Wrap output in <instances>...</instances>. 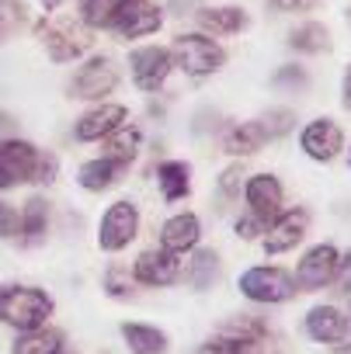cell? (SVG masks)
<instances>
[{"label":"cell","instance_id":"cell-3","mask_svg":"<svg viewBox=\"0 0 351 354\" xmlns=\"http://www.w3.org/2000/svg\"><path fill=\"white\" fill-rule=\"evenodd\" d=\"M53 316H56V299L42 285H25V281L0 285V323L8 330L25 333L53 323Z\"/></svg>","mask_w":351,"mask_h":354},{"label":"cell","instance_id":"cell-47","mask_svg":"<svg viewBox=\"0 0 351 354\" xmlns=\"http://www.w3.org/2000/svg\"><path fill=\"white\" fill-rule=\"evenodd\" d=\"M348 319H351V313H348Z\"/></svg>","mask_w":351,"mask_h":354},{"label":"cell","instance_id":"cell-29","mask_svg":"<svg viewBox=\"0 0 351 354\" xmlns=\"http://www.w3.org/2000/svg\"><path fill=\"white\" fill-rule=\"evenodd\" d=\"M101 292H105L111 302H132L139 288H136V281H132L129 264L111 261V264L105 268V274H101Z\"/></svg>","mask_w":351,"mask_h":354},{"label":"cell","instance_id":"cell-10","mask_svg":"<svg viewBox=\"0 0 351 354\" xmlns=\"http://www.w3.org/2000/svg\"><path fill=\"white\" fill-rule=\"evenodd\" d=\"M309 226H313V212L306 205H285L264 230L261 236V250L268 257H278V254H289L296 250L306 236H309Z\"/></svg>","mask_w":351,"mask_h":354},{"label":"cell","instance_id":"cell-18","mask_svg":"<svg viewBox=\"0 0 351 354\" xmlns=\"http://www.w3.org/2000/svg\"><path fill=\"white\" fill-rule=\"evenodd\" d=\"M202 219L199 212L192 209H181V212H174L160 223V236H156V247L170 250V254H178V257H188L195 247H202Z\"/></svg>","mask_w":351,"mask_h":354},{"label":"cell","instance_id":"cell-5","mask_svg":"<svg viewBox=\"0 0 351 354\" xmlns=\"http://www.w3.org/2000/svg\"><path fill=\"white\" fill-rule=\"evenodd\" d=\"M167 49H170L174 70H181L192 80L216 77L226 66V49L206 32H181V35H174Z\"/></svg>","mask_w":351,"mask_h":354},{"label":"cell","instance_id":"cell-25","mask_svg":"<svg viewBox=\"0 0 351 354\" xmlns=\"http://www.w3.org/2000/svg\"><path fill=\"white\" fill-rule=\"evenodd\" d=\"M11 354H77L66 340V330L63 326H35V330H25V333H15V344H11Z\"/></svg>","mask_w":351,"mask_h":354},{"label":"cell","instance_id":"cell-34","mask_svg":"<svg viewBox=\"0 0 351 354\" xmlns=\"http://www.w3.org/2000/svg\"><path fill=\"white\" fill-rule=\"evenodd\" d=\"M28 25V4L25 0H0V42L11 39Z\"/></svg>","mask_w":351,"mask_h":354},{"label":"cell","instance_id":"cell-26","mask_svg":"<svg viewBox=\"0 0 351 354\" xmlns=\"http://www.w3.org/2000/svg\"><path fill=\"white\" fill-rule=\"evenodd\" d=\"M118 333H122V344L129 347V354H170V333L153 323L125 319V323H118Z\"/></svg>","mask_w":351,"mask_h":354},{"label":"cell","instance_id":"cell-15","mask_svg":"<svg viewBox=\"0 0 351 354\" xmlns=\"http://www.w3.org/2000/svg\"><path fill=\"white\" fill-rule=\"evenodd\" d=\"M49 230H53V202L46 198V192H32L21 209H18V233H15V243L21 250H35L49 240Z\"/></svg>","mask_w":351,"mask_h":354},{"label":"cell","instance_id":"cell-21","mask_svg":"<svg viewBox=\"0 0 351 354\" xmlns=\"http://www.w3.org/2000/svg\"><path fill=\"white\" fill-rule=\"evenodd\" d=\"M192 18H195L199 32H206L213 39H230V35H240L251 28V11L240 4H216V8L202 4Z\"/></svg>","mask_w":351,"mask_h":354},{"label":"cell","instance_id":"cell-8","mask_svg":"<svg viewBox=\"0 0 351 354\" xmlns=\"http://www.w3.org/2000/svg\"><path fill=\"white\" fill-rule=\"evenodd\" d=\"M139 230H143V212H139L136 198H115L98 219L94 243L101 254H122L136 243Z\"/></svg>","mask_w":351,"mask_h":354},{"label":"cell","instance_id":"cell-9","mask_svg":"<svg viewBox=\"0 0 351 354\" xmlns=\"http://www.w3.org/2000/svg\"><path fill=\"white\" fill-rule=\"evenodd\" d=\"M344 149H348V136L341 122L330 115H316L299 129V153L313 163H334L344 156Z\"/></svg>","mask_w":351,"mask_h":354},{"label":"cell","instance_id":"cell-40","mask_svg":"<svg viewBox=\"0 0 351 354\" xmlns=\"http://www.w3.org/2000/svg\"><path fill=\"white\" fill-rule=\"evenodd\" d=\"M199 8H202V0H167L170 15H195Z\"/></svg>","mask_w":351,"mask_h":354},{"label":"cell","instance_id":"cell-14","mask_svg":"<svg viewBox=\"0 0 351 354\" xmlns=\"http://www.w3.org/2000/svg\"><path fill=\"white\" fill-rule=\"evenodd\" d=\"M170 73H174V59H170L167 46H139L129 53V77H132L136 91L156 94Z\"/></svg>","mask_w":351,"mask_h":354},{"label":"cell","instance_id":"cell-16","mask_svg":"<svg viewBox=\"0 0 351 354\" xmlns=\"http://www.w3.org/2000/svg\"><path fill=\"white\" fill-rule=\"evenodd\" d=\"M125 122H132L125 104L101 101V104H91V108L73 122V139H77V142H105V139L115 136Z\"/></svg>","mask_w":351,"mask_h":354},{"label":"cell","instance_id":"cell-19","mask_svg":"<svg viewBox=\"0 0 351 354\" xmlns=\"http://www.w3.org/2000/svg\"><path fill=\"white\" fill-rule=\"evenodd\" d=\"M129 167H132L129 160L98 153V156H91V160H84V163L77 167V185H80V192H87V195H105V192H111V188H118V185L125 181Z\"/></svg>","mask_w":351,"mask_h":354},{"label":"cell","instance_id":"cell-17","mask_svg":"<svg viewBox=\"0 0 351 354\" xmlns=\"http://www.w3.org/2000/svg\"><path fill=\"white\" fill-rule=\"evenodd\" d=\"M303 333H306V340H313V344H341V340H348V333H351V319H348V313L341 309V306H334V302H316V306H309L306 309V316H303Z\"/></svg>","mask_w":351,"mask_h":354},{"label":"cell","instance_id":"cell-20","mask_svg":"<svg viewBox=\"0 0 351 354\" xmlns=\"http://www.w3.org/2000/svg\"><path fill=\"white\" fill-rule=\"evenodd\" d=\"M268 146V136L261 129L258 118H244V122H226L219 129V149L230 160H251Z\"/></svg>","mask_w":351,"mask_h":354},{"label":"cell","instance_id":"cell-4","mask_svg":"<svg viewBox=\"0 0 351 354\" xmlns=\"http://www.w3.org/2000/svg\"><path fill=\"white\" fill-rule=\"evenodd\" d=\"M35 35L53 63H77V59L91 56V49H94V32L77 15L73 18L70 15L42 18V21H35Z\"/></svg>","mask_w":351,"mask_h":354},{"label":"cell","instance_id":"cell-6","mask_svg":"<svg viewBox=\"0 0 351 354\" xmlns=\"http://www.w3.org/2000/svg\"><path fill=\"white\" fill-rule=\"evenodd\" d=\"M122 84V66L115 56L108 53H91L84 56V63L70 73L66 80V97L73 101H87V104H101L108 101V94H115Z\"/></svg>","mask_w":351,"mask_h":354},{"label":"cell","instance_id":"cell-38","mask_svg":"<svg viewBox=\"0 0 351 354\" xmlns=\"http://www.w3.org/2000/svg\"><path fill=\"white\" fill-rule=\"evenodd\" d=\"M275 15H309L320 8V0H268Z\"/></svg>","mask_w":351,"mask_h":354},{"label":"cell","instance_id":"cell-22","mask_svg":"<svg viewBox=\"0 0 351 354\" xmlns=\"http://www.w3.org/2000/svg\"><path fill=\"white\" fill-rule=\"evenodd\" d=\"M153 177H156V192H160V198H163L167 205L192 198L195 167H192L188 160H160L156 170H153Z\"/></svg>","mask_w":351,"mask_h":354},{"label":"cell","instance_id":"cell-42","mask_svg":"<svg viewBox=\"0 0 351 354\" xmlns=\"http://www.w3.org/2000/svg\"><path fill=\"white\" fill-rule=\"evenodd\" d=\"M60 4H63V0H42V11L53 15V11H60Z\"/></svg>","mask_w":351,"mask_h":354},{"label":"cell","instance_id":"cell-37","mask_svg":"<svg viewBox=\"0 0 351 354\" xmlns=\"http://www.w3.org/2000/svg\"><path fill=\"white\" fill-rule=\"evenodd\" d=\"M15 233H18V209L8 198H0V243L15 240Z\"/></svg>","mask_w":351,"mask_h":354},{"label":"cell","instance_id":"cell-45","mask_svg":"<svg viewBox=\"0 0 351 354\" xmlns=\"http://www.w3.org/2000/svg\"><path fill=\"white\" fill-rule=\"evenodd\" d=\"M344 156H348V167H351V146H348V149H344Z\"/></svg>","mask_w":351,"mask_h":354},{"label":"cell","instance_id":"cell-12","mask_svg":"<svg viewBox=\"0 0 351 354\" xmlns=\"http://www.w3.org/2000/svg\"><path fill=\"white\" fill-rule=\"evenodd\" d=\"M181 268H185V257L170 254L163 247H146L129 264L132 281L139 288H170V285H178L181 281Z\"/></svg>","mask_w":351,"mask_h":354},{"label":"cell","instance_id":"cell-35","mask_svg":"<svg viewBox=\"0 0 351 354\" xmlns=\"http://www.w3.org/2000/svg\"><path fill=\"white\" fill-rule=\"evenodd\" d=\"M264 230H268V223L258 219V216H251V212H240V216L233 219V236H237L240 243H261Z\"/></svg>","mask_w":351,"mask_h":354},{"label":"cell","instance_id":"cell-27","mask_svg":"<svg viewBox=\"0 0 351 354\" xmlns=\"http://www.w3.org/2000/svg\"><path fill=\"white\" fill-rule=\"evenodd\" d=\"M160 28H163V8L153 4V0H143V4H136L129 11V18L115 28V35L122 42H129V39H146V35H153Z\"/></svg>","mask_w":351,"mask_h":354},{"label":"cell","instance_id":"cell-7","mask_svg":"<svg viewBox=\"0 0 351 354\" xmlns=\"http://www.w3.org/2000/svg\"><path fill=\"white\" fill-rule=\"evenodd\" d=\"M237 292L251 306H285L299 295L296 278L282 264H251L237 278Z\"/></svg>","mask_w":351,"mask_h":354},{"label":"cell","instance_id":"cell-11","mask_svg":"<svg viewBox=\"0 0 351 354\" xmlns=\"http://www.w3.org/2000/svg\"><path fill=\"white\" fill-rule=\"evenodd\" d=\"M337 257H341V247H337V243H330V240L306 247V250H303V257L296 261V271H292L299 295H313V292L330 288L334 271H337Z\"/></svg>","mask_w":351,"mask_h":354},{"label":"cell","instance_id":"cell-2","mask_svg":"<svg viewBox=\"0 0 351 354\" xmlns=\"http://www.w3.org/2000/svg\"><path fill=\"white\" fill-rule=\"evenodd\" d=\"M60 177V156L42 149L32 139H4L0 142V195L15 188H49Z\"/></svg>","mask_w":351,"mask_h":354},{"label":"cell","instance_id":"cell-31","mask_svg":"<svg viewBox=\"0 0 351 354\" xmlns=\"http://www.w3.org/2000/svg\"><path fill=\"white\" fill-rule=\"evenodd\" d=\"M258 122H261L268 142H278V139H285V136L296 132L299 115H296V108H289V104H271V108H264V111L258 115Z\"/></svg>","mask_w":351,"mask_h":354},{"label":"cell","instance_id":"cell-23","mask_svg":"<svg viewBox=\"0 0 351 354\" xmlns=\"http://www.w3.org/2000/svg\"><path fill=\"white\" fill-rule=\"evenodd\" d=\"M143 0H77V18L91 32H115Z\"/></svg>","mask_w":351,"mask_h":354},{"label":"cell","instance_id":"cell-46","mask_svg":"<svg viewBox=\"0 0 351 354\" xmlns=\"http://www.w3.org/2000/svg\"><path fill=\"white\" fill-rule=\"evenodd\" d=\"M98 354H111V351H98Z\"/></svg>","mask_w":351,"mask_h":354},{"label":"cell","instance_id":"cell-36","mask_svg":"<svg viewBox=\"0 0 351 354\" xmlns=\"http://www.w3.org/2000/svg\"><path fill=\"white\" fill-rule=\"evenodd\" d=\"M334 292L337 295H351V247L348 250H341V257H337V271H334Z\"/></svg>","mask_w":351,"mask_h":354},{"label":"cell","instance_id":"cell-44","mask_svg":"<svg viewBox=\"0 0 351 354\" xmlns=\"http://www.w3.org/2000/svg\"><path fill=\"white\" fill-rule=\"evenodd\" d=\"M344 18H348V25H351V4H348V11H344Z\"/></svg>","mask_w":351,"mask_h":354},{"label":"cell","instance_id":"cell-32","mask_svg":"<svg viewBox=\"0 0 351 354\" xmlns=\"http://www.w3.org/2000/svg\"><path fill=\"white\" fill-rule=\"evenodd\" d=\"M309 84H313V77H309V70L299 66V63H285V66H278V70L271 73V87H275V91H285V94H306Z\"/></svg>","mask_w":351,"mask_h":354},{"label":"cell","instance_id":"cell-24","mask_svg":"<svg viewBox=\"0 0 351 354\" xmlns=\"http://www.w3.org/2000/svg\"><path fill=\"white\" fill-rule=\"evenodd\" d=\"M223 278V257L219 250L213 247H195L181 268V281L192 288V292H209L216 288V281Z\"/></svg>","mask_w":351,"mask_h":354},{"label":"cell","instance_id":"cell-43","mask_svg":"<svg viewBox=\"0 0 351 354\" xmlns=\"http://www.w3.org/2000/svg\"><path fill=\"white\" fill-rule=\"evenodd\" d=\"M330 354H351V340H341V344H334V351Z\"/></svg>","mask_w":351,"mask_h":354},{"label":"cell","instance_id":"cell-1","mask_svg":"<svg viewBox=\"0 0 351 354\" xmlns=\"http://www.w3.org/2000/svg\"><path fill=\"white\" fill-rule=\"evenodd\" d=\"M192 354H289V340L261 313H230Z\"/></svg>","mask_w":351,"mask_h":354},{"label":"cell","instance_id":"cell-13","mask_svg":"<svg viewBox=\"0 0 351 354\" xmlns=\"http://www.w3.org/2000/svg\"><path fill=\"white\" fill-rule=\"evenodd\" d=\"M244 212L271 223L282 209H285V185H282V177L271 174V170H258V174H247V181H244Z\"/></svg>","mask_w":351,"mask_h":354},{"label":"cell","instance_id":"cell-39","mask_svg":"<svg viewBox=\"0 0 351 354\" xmlns=\"http://www.w3.org/2000/svg\"><path fill=\"white\" fill-rule=\"evenodd\" d=\"M15 136H21V122H18V115H11V111L0 108V142H4V139H15Z\"/></svg>","mask_w":351,"mask_h":354},{"label":"cell","instance_id":"cell-30","mask_svg":"<svg viewBox=\"0 0 351 354\" xmlns=\"http://www.w3.org/2000/svg\"><path fill=\"white\" fill-rule=\"evenodd\" d=\"M139 149H143V129L132 125V122H125L115 136H108L101 142V153L105 156H118V160H129V163H136Z\"/></svg>","mask_w":351,"mask_h":354},{"label":"cell","instance_id":"cell-41","mask_svg":"<svg viewBox=\"0 0 351 354\" xmlns=\"http://www.w3.org/2000/svg\"><path fill=\"white\" fill-rule=\"evenodd\" d=\"M341 108L351 111V63H348L344 73H341Z\"/></svg>","mask_w":351,"mask_h":354},{"label":"cell","instance_id":"cell-33","mask_svg":"<svg viewBox=\"0 0 351 354\" xmlns=\"http://www.w3.org/2000/svg\"><path fill=\"white\" fill-rule=\"evenodd\" d=\"M244 181H247L244 160H230V167H223V174L216 177V198L219 202H237L240 192H244Z\"/></svg>","mask_w":351,"mask_h":354},{"label":"cell","instance_id":"cell-28","mask_svg":"<svg viewBox=\"0 0 351 354\" xmlns=\"http://www.w3.org/2000/svg\"><path fill=\"white\" fill-rule=\"evenodd\" d=\"M285 46L292 49V53H299V56H323V53H330V28L327 25H320V21H303V25H296L289 35H285Z\"/></svg>","mask_w":351,"mask_h":354}]
</instances>
